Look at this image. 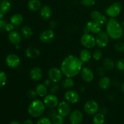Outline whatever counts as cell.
<instances>
[{"label":"cell","mask_w":124,"mask_h":124,"mask_svg":"<svg viewBox=\"0 0 124 124\" xmlns=\"http://www.w3.org/2000/svg\"><path fill=\"white\" fill-rule=\"evenodd\" d=\"M83 62L76 56L70 54L65 57L61 65V70L65 77L75 78L82 69Z\"/></svg>","instance_id":"cell-1"},{"label":"cell","mask_w":124,"mask_h":124,"mask_svg":"<svg viewBox=\"0 0 124 124\" xmlns=\"http://www.w3.org/2000/svg\"><path fill=\"white\" fill-rule=\"evenodd\" d=\"M106 32L111 39L118 40L123 36L124 29L116 19L110 18L107 23Z\"/></svg>","instance_id":"cell-2"},{"label":"cell","mask_w":124,"mask_h":124,"mask_svg":"<svg viewBox=\"0 0 124 124\" xmlns=\"http://www.w3.org/2000/svg\"><path fill=\"white\" fill-rule=\"evenodd\" d=\"M46 109L44 102L38 99H34L28 107V113L33 117H38L43 115Z\"/></svg>","instance_id":"cell-3"},{"label":"cell","mask_w":124,"mask_h":124,"mask_svg":"<svg viewBox=\"0 0 124 124\" xmlns=\"http://www.w3.org/2000/svg\"><path fill=\"white\" fill-rule=\"evenodd\" d=\"M122 7L121 2H113L106 8L105 14L110 18H115L121 13Z\"/></svg>","instance_id":"cell-4"},{"label":"cell","mask_w":124,"mask_h":124,"mask_svg":"<svg viewBox=\"0 0 124 124\" xmlns=\"http://www.w3.org/2000/svg\"><path fill=\"white\" fill-rule=\"evenodd\" d=\"M81 43L85 48L90 49L95 47V37L89 33H85L81 37Z\"/></svg>","instance_id":"cell-5"},{"label":"cell","mask_w":124,"mask_h":124,"mask_svg":"<svg viewBox=\"0 0 124 124\" xmlns=\"http://www.w3.org/2000/svg\"><path fill=\"white\" fill-rule=\"evenodd\" d=\"M110 38L107 33L103 31H100L96 34L95 37L96 44L99 48H105L108 44Z\"/></svg>","instance_id":"cell-6"},{"label":"cell","mask_w":124,"mask_h":124,"mask_svg":"<svg viewBox=\"0 0 124 124\" xmlns=\"http://www.w3.org/2000/svg\"><path fill=\"white\" fill-rule=\"evenodd\" d=\"M63 75L61 70L57 67H52L48 71V78L54 83H58L61 81Z\"/></svg>","instance_id":"cell-7"},{"label":"cell","mask_w":124,"mask_h":124,"mask_svg":"<svg viewBox=\"0 0 124 124\" xmlns=\"http://www.w3.org/2000/svg\"><path fill=\"white\" fill-rule=\"evenodd\" d=\"M84 109L85 112L88 115H94L99 111V105L94 100H88L84 104Z\"/></svg>","instance_id":"cell-8"},{"label":"cell","mask_w":124,"mask_h":124,"mask_svg":"<svg viewBox=\"0 0 124 124\" xmlns=\"http://www.w3.org/2000/svg\"><path fill=\"white\" fill-rule=\"evenodd\" d=\"M55 33L52 29H48L42 31L39 35V39L44 44L51 43L55 38Z\"/></svg>","instance_id":"cell-9"},{"label":"cell","mask_w":124,"mask_h":124,"mask_svg":"<svg viewBox=\"0 0 124 124\" xmlns=\"http://www.w3.org/2000/svg\"><path fill=\"white\" fill-rule=\"evenodd\" d=\"M84 30L85 33L98 34L102 31V25L94 21H90L85 24Z\"/></svg>","instance_id":"cell-10"},{"label":"cell","mask_w":124,"mask_h":124,"mask_svg":"<svg viewBox=\"0 0 124 124\" xmlns=\"http://www.w3.org/2000/svg\"><path fill=\"white\" fill-rule=\"evenodd\" d=\"M46 107L48 108H54L58 107L59 104V99L58 97L53 94H47L44 98L43 101Z\"/></svg>","instance_id":"cell-11"},{"label":"cell","mask_w":124,"mask_h":124,"mask_svg":"<svg viewBox=\"0 0 124 124\" xmlns=\"http://www.w3.org/2000/svg\"><path fill=\"white\" fill-rule=\"evenodd\" d=\"M7 65L12 69L18 67L21 64V59L16 54H10L6 58Z\"/></svg>","instance_id":"cell-12"},{"label":"cell","mask_w":124,"mask_h":124,"mask_svg":"<svg viewBox=\"0 0 124 124\" xmlns=\"http://www.w3.org/2000/svg\"><path fill=\"white\" fill-rule=\"evenodd\" d=\"M64 98L67 102L72 104L78 102L80 99L79 93L73 90H69L67 91L64 94Z\"/></svg>","instance_id":"cell-13"},{"label":"cell","mask_w":124,"mask_h":124,"mask_svg":"<svg viewBox=\"0 0 124 124\" xmlns=\"http://www.w3.org/2000/svg\"><path fill=\"white\" fill-rule=\"evenodd\" d=\"M57 111L58 114L63 117H66L71 113V107L69 102L67 101H62L59 103L58 105Z\"/></svg>","instance_id":"cell-14"},{"label":"cell","mask_w":124,"mask_h":124,"mask_svg":"<svg viewBox=\"0 0 124 124\" xmlns=\"http://www.w3.org/2000/svg\"><path fill=\"white\" fill-rule=\"evenodd\" d=\"M90 16L92 18V20L96 22V23L101 24V25L106 24L108 21L106 16H105L104 14L101 13L99 11H93L91 13Z\"/></svg>","instance_id":"cell-15"},{"label":"cell","mask_w":124,"mask_h":124,"mask_svg":"<svg viewBox=\"0 0 124 124\" xmlns=\"http://www.w3.org/2000/svg\"><path fill=\"white\" fill-rule=\"evenodd\" d=\"M69 120L71 124H80L83 120V114L78 110H74L70 113Z\"/></svg>","instance_id":"cell-16"},{"label":"cell","mask_w":124,"mask_h":124,"mask_svg":"<svg viewBox=\"0 0 124 124\" xmlns=\"http://www.w3.org/2000/svg\"><path fill=\"white\" fill-rule=\"evenodd\" d=\"M80 73H81V78L85 82H91L94 79V73L90 68L83 67Z\"/></svg>","instance_id":"cell-17"},{"label":"cell","mask_w":124,"mask_h":124,"mask_svg":"<svg viewBox=\"0 0 124 124\" xmlns=\"http://www.w3.org/2000/svg\"><path fill=\"white\" fill-rule=\"evenodd\" d=\"M43 75L42 70L38 67H35L30 71V78L33 81H39L41 79Z\"/></svg>","instance_id":"cell-18"},{"label":"cell","mask_w":124,"mask_h":124,"mask_svg":"<svg viewBox=\"0 0 124 124\" xmlns=\"http://www.w3.org/2000/svg\"><path fill=\"white\" fill-rule=\"evenodd\" d=\"M41 54V52L38 48L34 47H29L25 50V56L29 59H36L38 58Z\"/></svg>","instance_id":"cell-19"},{"label":"cell","mask_w":124,"mask_h":124,"mask_svg":"<svg viewBox=\"0 0 124 124\" xmlns=\"http://www.w3.org/2000/svg\"><path fill=\"white\" fill-rule=\"evenodd\" d=\"M8 39L10 42L15 46L19 44L22 40V38L20 34L16 31H10L8 35Z\"/></svg>","instance_id":"cell-20"},{"label":"cell","mask_w":124,"mask_h":124,"mask_svg":"<svg viewBox=\"0 0 124 124\" xmlns=\"http://www.w3.org/2000/svg\"><path fill=\"white\" fill-rule=\"evenodd\" d=\"M92 54L88 48H84L79 53V58L83 63H87L90 61L92 59Z\"/></svg>","instance_id":"cell-21"},{"label":"cell","mask_w":124,"mask_h":124,"mask_svg":"<svg viewBox=\"0 0 124 124\" xmlns=\"http://www.w3.org/2000/svg\"><path fill=\"white\" fill-rule=\"evenodd\" d=\"M52 15V10L48 6H44L40 10V16L44 20L50 19Z\"/></svg>","instance_id":"cell-22"},{"label":"cell","mask_w":124,"mask_h":124,"mask_svg":"<svg viewBox=\"0 0 124 124\" xmlns=\"http://www.w3.org/2000/svg\"><path fill=\"white\" fill-rule=\"evenodd\" d=\"M111 80L107 76H102L101 78V79L99 81V87L101 89L103 90H106L108 89L111 86Z\"/></svg>","instance_id":"cell-23"},{"label":"cell","mask_w":124,"mask_h":124,"mask_svg":"<svg viewBox=\"0 0 124 124\" xmlns=\"http://www.w3.org/2000/svg\"><path fill=\"white\" fill-rule=\"evenodd\" d=\"M41 2L39 0H29L27 3V7L30 10L37 12L41 8Z\"/></svg>","instance_id":"cell-24"},{"label":"cell","mask_w":124,"mask_h":124,"mask_svg":"<svg viewBox=\"0 0 124 124\" xmlns=\"http://www.w3.org/2000/svg\"><path fill=\"white\" fill-rule=\"evenodd\" d=\"M21 35L25 39H30L33 35V31L32 29L29 25H24L21 28Z\"/></svg>","instance_id":"cell-25"},{"label":"cell","mask_w":124,"mask_h":124,"mask_svg":"<svg viewBox=\"0 0 124 124\" xmlns=\"http://www.w3.org/2000/svg\"><path fill=\"white\" fill-rule=\"evenodd\" d=\"M11 7H12V4L8 0H2L0 2V12L4 15L10 10Z\"/></svg>","instance_id":"cell-26"},{"label":"cell","mask_w":124,"mask_h":124,"mask_svg":"<svg viewBox=\"0 0 124 124\" xmlns=\"http://www.w3.org/2000/svg\"><path fill=\"white\" fill-rule=\"evenodd\" d=\"M36 91L38 95L41 98H44L47 94V87L44 84H39L36 87Z\"/></svg>","instance_id":"cell-27"},{"label":"cell","mask_w":124,"mask_h":124,"mask_svg":"<svg viewBox=\"0 0 124 124\" xmlns=\"http://www.w3.org/2000/svg\"><path fill=\"white\" fill-rule=\"evenodd\" d=\"M102 66L106 70H111L115 68V63L111 58H105L102 61Z\"/></svg>","instance_id":"cell-28"},{"label":"cell","mask_w":124,"mask_h":124,"mask_svg":"<svg viewBox=\"0 0 124 124\" xmlns=\"http://www.w3.org/2000/svg\"><path fill=\"white\" fill-rule=\"evenodd\" d=\"M24 21V18L23 15L19 13H16L12 16L10 18V22L15 25H19Z\"/></svg>","instance_id":"cell-29"},{"label":"cell","mask_w":124,"mask_h":124,"mask_svg":"<svg viewBox=\"0 0 124 124\" xmlns=\"http://www.w3.org/2000/svg\"><path fill=\"white\" fill-rule=\"evenodd\" d=\"M61 85L65 89L70 90L75 86V82L71 78L66 77L62 80Z\"/></svg>","instance_id":"cell-30"},{"label":"cell","mask_w":124,"mask_h":124,"mask_svg":"<svg viewBox=\"0 0 124 124\" xmlns=\"http://www.w3.org/2000/svg\"><path fill=\"white\" fill-rule=\"evenodd\" d=\"M93 122L94 124H104L105 122V116L100 113H96L94 115Z\"/></svg>","instance_id":"cell-31"},{"label":"cell","mask_w":124,"mask_h":124,"mask_svg":"<svg viewBox=\"0 0 124 124\" xmlns=\"http://www.w3.org/2000/svg\"><path fill=\"white\" fill-rule=\"evenodd\" d=\"M64 117L61 115L57 114L53 118H52V124H63L64 122Z\"/></svg>","instance_id":"cell-32"},{"label":"cell","mask_w":124,"mask_h":124,"mask_svg":"<svg viewBox=\"0 0 124 124\" xmlns=\"http://www.w3.org/2000/svg\"><path fill=\"white\" fill-rule=\"evenodd\" d=\"M103 56L102 52L99 49H96L92 53V57L95 61H100Z\"/></svg>","instance_id":"cell-33"},{"label":"cell","mask_w":124,"mask_h":124,"mask_svg":"<svg viewBox=\"0 0 124 124\" xmlns=\"http://www.w3.org/2000/svg\"><path fill=\"white\" fill-rule=\"evenodd\" d=\"M7 77L4 71H0V87H3L7 83Z\"/></svg>","instance_id":"cell-34"},{"label":"cell","mask_w":124,"mask_h":124,"mask_svg":"<svg viewBox=\"0 0 124 124\" xmlns=\"http://www.w3.org/2000/svg\"><path fill=\"white\" fill-rule=\"evenodd\" d=\"M115 49L118 52H124V42L119 41L115 45Z\"/></svg>","instance_id":"cell-35"},{"label":"cell","mask_w":124,"mask_h":124,"mask_svg":"<svg viewBox=\"0 0 124 124\" xmlns=\"http://www.w3.org/2000/svg\"><path fill=\"white\" fill-rule=\"evenodd\" d=\"M81 3L85 7H91L95 4L96 0H81Z\"/></svg>","instance_id":"cell-36"},{"label":"cell","mask_w":124,"mask_h":124,"mask_svg":"<svg viewBox=\"0 0 124 124\" xmlns=\"http://www.w3.org/2000/svg\"><path fill=\"white\" fill-rule=\"evenodd\" d=\"M116 69L119 71H124V59H119L116 64Z\"/></svg>","instance_id":"cell-37"},{"label":"cell","mask_w":124,"mask_h":124,"mask_svg":"<svg viewBox=\"0 0 124 124\" xmlns=\"http://www.w3.org/2000/svg\"><path fill=\"white\" fill-rule=\"evenodd\" d=\"M38 94L36 93V90L33 89H30L27 92V96L30 99H35V98L37 96Z\"/></svg>","instance_id":"cell-38"},{"label":"cell","mask_w":124,"mask_h":124,"mask_svg":"<svg viewBox=\"0 0 124 124\" xmlns=\"http://www.w3.org/2000/svg\"><path fill=\"white\" fill-rule=\"evenodd\" d=\"M36 124H52V121L48 117H44L40 119Z\"/></svg>","instance_id":"cell-39"},{"label":"cell","mask_w":124,"mask_h":124,"mask_svg":"<svg viewBox=\"0 0 124 124\" xmlns=\"http://www.w3.org/2000/svg\"><path fill=\"white\" fill-rule=\"evenodd\" d=\"M59 91V86L58 84H54L50 87V92L51 94H56L58 93Z\"/></svg>","instance_id":"cell-40"},{"label":"cell","mask_w":124,"mask_h":124,"mask_svg":"<svg viewBox=\"0 0 124 124\" xmlns=\"http://www.w3.org/2000/svg\"><path fill=\"white\" fill-rule=\"evenodd\" d=\"M57 112L58 111H56L54 108H49V110L47 113V115L48 116V117L53 118L54 116L57 115Z\"/></svg>","instance_id":"cell-41"},{"label":"cell","mask_w":124,"mask_h":124,"mask_svg":"<svg viewBox=\"0 0 124 124\" xmlns=\"http://www.w3.org/2000/svg\"><path fill=\"white\" fill-rule=\"evenodd\" d=\"M105 69L104 67H99L98 69H97V74L98 75V76H101V77H102L105 75Z\"/></svg>","instance_id":"cell-42"},{"label":"cell","mask_w":124,"mask_h":124,"mask_svg":"<svg viewBox=\"0 0 124 124\" xmlns=\"http://www.w3.org/2000/svg\"><path fill=\"white\" fill-rule=\"evenodd\" d=\"M7 23L6 21L3 19H0V31H2L4 30H6V26L7 25Z\"/></svg>","instance_id":"cell-43"},{"label":"cell","mask_w":124,"mask_h":124,"mask_svg":"<svg viewBox=\"0 0 124 124\" xmlns=\"http://www.w3.org/2000/svg\"><path fill=\"white\" fill-rule=\"evenodd\" d=\"M15 25L12 23H7L6 26V30L7 31H12L14 30Z\"/></svg>","instance_id":"cell-44"},{"label":"cell","mask_w":124,"mask_h":124,"mask_svg":"<svg viewBox=\"0 0 124 124\" xmlns=\"http://www.w3.org/2000/svg\"><path fill=\"white\" fill-rule=\"evenodd\" d=\"M57 26V23L56 21H55L54 20H52L50 22V27L51 29H55Z\"/></svg>","instance_id":"cell-45"},{"label":"cell","mask_w":124,"mask_h":124,"mask_svg":"<svg viewBox=\"0 0 124 124\" xmlns=\"http://www.w3.org/2000/svg\"><path fill=\"white\" fill-rule=\"evenodd\" d=\"M99 110V113L101 114H102V115H104V116H105V115L107 113V111H108L107 108L106 107H102Z\"/></svg>","instance_id":"cell-46"},{"label":"cell","mask_w":124,"mask_h":124,"mask_svg":"<svg viewBox=\"0 0 124 124\" xmlns=\"http://www.w3.org/2000/svg\"><path fill=\"white\" fill-rule=\"evenodd\" d=\"M44 84L47 87H50L51 85V80L50 79H46L44 82Z\"/></svg>","instance_id":"cell-47"},{"label":"cell","mask_w":124,"mask_h":124,"mask_svg":"<svg viewBox=\"0 0 124 124\" xmlns=\"http://www.w3.org/2000/svg\"><path fill=\"white\" fill-rule=\"evenodd\" d=\"M23 124H33V122L31 119H26L24 121Z\"/></svg>","instance_id":"cell-48"},{"label":"cell","mask_w":124,"mask_h":124,"mask_svg":"<svg viewBox=\"0 0 124 124\" xmlns=\"http://www.w3.org/2000/svg\"><path fill=\"white\" fill-rule=\"evenodd\" d=\"M9 124H21L18 121H12Z\"/></svg>","instance_id":"cell-49"},{"label":"cell","mask_w":124,"mask_h":124,"mask_svg":"<svg viewBox=\"0 0 124 124\" xmlns=\"http://www.w3.org/2000/svg\"><path fill=\"white\" fill-rule=\"evenodd\" d=\"M5 15L4 14V13H2V12H0V19H2V18H3L4 16Z\"/></svg>","instance_id":"cell-50"},{"label":"cell","mask_w":124,"mask_h":124,"mask_svg":"<svg viewBox=\"0 0 124 124\" xmlns=\"http://www.w3.org/2000/svg\"><path fill=\"white\" fill-rule=\"evenodd\" d=\"M121 90L123 93H124V82L121 85Z\"/></svg>","instance_id":"cell-51"},{"label":"cell","mask_w":124,"mask_h":124,"mask_svg":"<svg viewBox=\"0 0 124 124\" xmlns=\"http://www.w3.org/2000/svg\"><path fill=\"white\" fill-rule=\"evenodd\" d=\"M121 25H122V28H123V29H124V21H122V23H121Z\"/></svg>","instance_id":"cell-52"},{"label":"cell","mask_w":124,"mask_h":124,"mask_svg":"<svg viewBox=\"0 0 124 124\" xmlns=\"http://www.w3.org/2000/svg\"><path fill=\"white\" fill-rule=\"evenodd\" d=\"M16 48H17V49H18V48H20V46H19V44H18V45H16Z\"/></svg>","instance_id":"cell-53"}]
</instances>
